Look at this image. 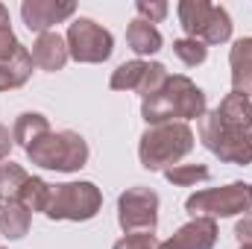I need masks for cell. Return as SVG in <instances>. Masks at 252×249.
<instances>
[{
  "instance_id": "obj_1",
  "label": "cell",
  "mask_w": 252,
  "mask_h": 249,
  "mask_svg": "<svg viewBox=\"0 0 252 249\" xmlns=\"http://www.w3.org/2000/svg\"><path fill=\"white\" fill-rule=\"evenodd\" d=\"M199 141L226 164H252V100L226 94L214 112L199 118Z\"/></svg>"
},
{
  "instance_id": "obj_2",
  "label": "cell",
  "mask_w": 252,
  "mask_h": 249,
  "mask_svg": "<svg viewBox=\"0 0 252 249\" xmlns=\"http://www.w3.org/2000/svg\"><path fill=\"white\" fill-rule=\"evenodd\" d=\"M141 115L150 126L173 124V121L185 124V121L205 115V94L196 82L176 73V76H167V82L153 97L141 100Z\"/></svg>"
},
{
  "instance_id": "obj_3",
  "label": "cell",
  "mask_w": 252,
  "mask_h": 249,
  "mask_svg": "<svg viewBox=\"0 0 252 249\" xmlns=\"http://www.w3.org/2000/svg\"><path fill=\"white\" fill-rule=\"evenodd\" d=\"M193 129L188 124H156L147 126V132L141 135L138 158L147 170H170L193 150Z\"/></svg>"
},
{
  "instance_id": "obj_4",
  "label": "cell",
  "mask_w": 252,
  "mask_h": 249,
  "mask_svg": "<svg viewBox=\"0 0 252 249\" xmlns=\"http://www.w3.org/2000/svg\"><path fill=\"white\" fill-rule=\"evenodd\" d=\"M27 158L44 170H56V173H73L79 167H85L88 161V144L79 132H47L44 138H38L32 147H27Z\"/></svg>"
},
{
  "instance_id": "obj_5",
  "label": "cell",
  "mask_w": 252,
  "mask_h": 249,
  "mask_svg": "<svg viewBox=\"0 0 252 249\" xmlns=\"http://www.w3.org/2000/svg\"><path fill=\"white\" fill-rule=\"evenodd\" d=\"M179 24L188 32V38H196L202 44H223L232 38V18L223 6L208 0H182L176 6Z\"/></svg>"
},
{
  "instance_id": "obj_6",
  "label": "cell",
  "mask_w": 252,
  "mask_h": 249,
  "mask_svg": "<svg viewBox=\"0 0 252 249\" xmlns=\"http://www.w3.org/2000/svg\"><path fill=\"white\" fill-rule=\"evenodd\" d=\"M185 211L190 217H235L252 211V182H232L223 187L196 190L185 199Z\"/></svg>"
},
{
  "instance_id": "obj_7",
  "label": "cell",
  "mask_w": 252,
  "mask_h": 249,
  "mask_svg": "<svg viewBox=\"0 0 252 249\" xmlns=\"http://www.w3.org/2000/svg\"><path fill=\"white\" fill-rule=\"evenodd\" d=\"M103 208V193L94 182H64L50 187V202H47V217L50 220H70V223H85L97 217Z\"/></svg>"
},
{
  "instance_id": "obj_8",
  "label": "cell",
  "mask_w": 252,
  "mask_h": 249,
  "mask_svg": "<svg viewBox=\"0 0 252 249\" xmlns=\"http://www.w3.org/2000/svg\"><path fill=\"white\" fill-rule=\"evenodd\" d=\"M64 41H67L70 59H76V62H82V64L106 62V59L112 56V50H115L112 32H109L106 27H100L97 21H91V18H76V21L67 27Z\"/></svg>"
},
{
  "instance_id": "obj_9",
  "label": "cell",
  "mask_w": 252,
  "mask_h": 249,
  "mask_svg": "<svg viewBox=\"0 0 252 249\" xmlns=\"http://www.w3.org/2000/svg\"><path fill=\"white\" fill-rule=\"evenodd\" d=\"M118 223L124 232H156L158 193L150 187H129L118 196Z\"/></svg>"
},
{
  "instance_id": "obj_10",
  "label": "cell",
  "mask_w": 252,
  "mask_h": 249,
  "mask_svg": "<svg viewBox=\"0 0 252 249\" xmlns=\"http://www.w3.org/2000/svg\"><path fill=\"white\" fill-rule=\"evenodd\" d=\"M76 12L73 0H24L21 3V18L30 32H50V27L67 21Z\"/></svg>"
},
{
  "instance_id": "obj_11",
  "label": "cell",
  "mask_w": 252,
  "mask_h": 249,
  "mask_svg": "<svg viewBox=\"0 0 252 249\" xmlns=\"http://www.w3.org/2000/svg\"><path fill=\"white\" fill-rule=\"evenodd\" d=\"M217 244V223L208 217H193L173 238H167L158 249H211Z\"/></svg>"
},
{
  "instance_id": "obj_12",
  "label": "cell",
  "mask_w": 252,
  "mask_h": 249,
  "mask_svg": "<svg viewBox=\"0 0 252 249\" xmlns=\"http://www.w3.org/2000/svg\"><path fill=\"white\" fill-rule=\"evenodd\" d=\"M67 59H70L67 41L59 32H41L32 41V62H35V67H41L47 73H56V70H62L67 64Z\"/></svg>"
},
{
  "instance_id": "obj_13",
  "label": "cell",
  "mask_w": 252,
  "mask_h": 249,
  "mask_svg": "<svg viewBox=\"0 0 252 249\" xmlns=\"http://www.w3.org/2000/svg\"><path fill=\"white\" fill-rule=\"evenodd\" d=\"M229 64H232V91L252 97V38L235 41L229 53Z\"/></svg>"
},
{
  "instance_id": "obj_14",
  "label": "cell",
  "mask_w": 252,
  "mask_h": 249,
  "mask_svg": "<svg viewBox=\"0 0 252 249\" xmlns=\"http://www.w3.org/2000/svg\"><path fill=\"white\" fill-rule=\"evenodd\" d=\"M32 53L21 44L15 50L12 59L0 62V91H9V88H21L30 76H32Z\"/></svg>"
},
{
  "instance_id": "obj_15",
  "label": "cell",
  "mask_w": 252,
  "mask_h": 249,
  "mask_svg": "<svg viewBox=\"0 0 252 249\" xmlns=\"http://www.w3.org/2000/svg\"><path fill=\"white\" fill-rule=\"evenodd\" d=\"M126 41H129V47L138 56H150V53H158L161 50V32L150 21H144V18H135L126 27Z\"/></svg>"
},
{
  "instance_id": "obj_16",
  "label": "cell",
  "mask_w": 252,
  "mask_h": 249,
  "mask_svg": "<svg viewBox=\"0 0 252 249\" xmlns=\"http://www.w3.org/2000/svg\"><path fill=\"white\" fill-rule=\"evenodd\" d=\"M47 132H53V129L47 124V118L38 115V112H24V115H18V121L12 126V138H15V144H21L24 150L32 147V144H35L38 138H44Z\"/></svg>"
},
{
  "instance_id": "obj_17",
  "label": "cell",
  "mask_w": 252,
  "mask_h": 249,
  "mask_svg": "<svg viewBox=\"0 0 252 249\" xmlns=\"http://www.w3.org/2000/svg\"><path fill=\"white\" fill-rule=\"evenodd\" d=\"M32 214L21 202H0V235L9 241H18L30 232Z\"/></svg>"
},
{
  "instance_id": "obj_18",
  "label": "cell",
  "mask_w": 252,
  "mask_h": 249,
  "mask_svg": "<svg viewBox=\"0 0 252 249\" xmlns=\"http://www.w3.org/2000/svg\"><path fill=\"white\" fill-rule=\"evenodd\" d=\"M30 173L21 164H0V202H18L21 187L27 185Z\"/></svg>"
},
{
  "instance_id": "obj_19",
  "label": "cell",
  "mask_w": 252,
  "mask_h": 249,
  "mask_svg": "<svg viewBox=\"0 0 252 249\" xmlns=\"http://www.w3.org/2000/svg\"><path fill=\"white\" fill-rule=\"evenodd\" d=\"M50 187L44 179H38V176H30L27 179V185L21 187V196H18V202L32 214V211H47V202H50Z\"/></svg>"
},
{
  "instance_id": "obj_20",
  "label": "cell",
  "mask_w": 252,
  "mask_h": 249,
  "mask_svg": "<svg viewBox=\"0 0 252 249\" xmlns=\"http://www.w3.org/2000/svg\"><path fill=\"white\" fill-rule=\"evenodd\" d=\"M147 64L150 62H141V59H132V62H124L109 79V85L115 91H138L144 73H147Z\"/></svg>"
},
{
  "instance_id": "obj_21",
  "label": "cell",
  "mask_w": 252,
  "mask_h": 249,
  "mask_svg": "<svg viewBox=\"0 0 252 249\" xmlns=\"http://www.w3.org/2000/svg\"><path fill=\"white\" fill-rule=\"evenodd\" d=\"M211 176V170L205 164H176L170 170H164V179L176 187H188V185H196V182H205Z\"/></svg>"
},
{
  "instance_id": "obj_22",
  "label": "cell",
  "mask_w": 252,
  "mask_h": 249,
  "mask_svg": "<svg viewBox=\"0 0 252 249\" xmlns=\"http://www.w3.org/2000/svg\"><path fill=\"white\" fill-rule=\"evenodd\" d=\"M173 53L188 64V67H196V64L205 62L208 47L202 41H196V38H179V41H173Z\"/></svg>"
},
{
  "instance_id": "obj_23",
  "label": "cell",
  "mask_w": 252,
  "mask_h": 249,
  "mask_svg": "<svg viewBox=\"0 0 252 249\" xmlns=\"http://www.w3.org/2000/svg\"><path fill=\"white\" fill-rule=\"evenodd\" d=\"M167 67L161 62H150L147 64V73H144V79H141V85H138V94H141V100H147V97H153L164 82H167Z\"/></svg>"
},
{
  "instance_id": "obj_24",
  "label": "cell",
  "mask_w": 252,
  "mask_h": 249,
  "mask_svg": "<svg viewBox=\"0 0 252 249\" xmlns=\"http://www.w3.org/2000/svg\"><path fill=\"white\" fill-rule=\"evenodd\" d=\"M112 249H158V238L153 232H132L124 235Z\"/></svg>"
},
{
  "instance_id": "obj_25",
  "label": "cell",
  "mask_w": 252,
  "mask_h": 249,
  "mask_svg": "<svg viewBox=\"0 0 252 249\" xmlns=\"http://www.w3.org/2000/svg\"><path fill=\"white\" fill-rule=\"evenodd\" d=\"M135 9H138V15H141L144 21H150V24L164 21V18H167V12H170V6H167L164 0H138V3H135Z\"/></svg>"
},
{
  "instance_id": "obj_26",
  "label": "cell",
  "mask_w": 252,
  "mask_h": 249,
  "mask_svg": "<svg viewBox=\"0 0 252 249\" xmlns=\"http://www.w3.org/2000/svg\"><path fill=\"white\" fill-rule=\"evenodd\" d=\"M18 47H21V41L15 38V32H12V24H0V62L12 59Z\"/></svg>"
},
{
  "instance_id": "obj_27",
  "label": "cell",
  "mask_w": 252,
  "mask_h": 249,
  "mask_svg": "<svg viewBox=\"0 0 252 249\" xmlns=\"http://www.w3.org/2000/svg\"><path fill=\"white\" fill-rule=\"evenodd\" d=\"M235 238H238L241 247H244V244H252V217L250 214H244V220H238V226H235Z\"/></svg>"
},
{
  "instance_id": "obj_28",
  "label": "cell",
  "mask_w": 252,
  "mask_h": 249,
  "mask_svg": "<svg viewBox=\"0 0 252 249\" xmlns=\"http://www.w3.org/2000/svg\"><path fill=\"white\" fill-rule=\"evenodd\" d=\"M12 144H15V138H12V132L6 129V126L0 124V164L9 158V150H12Z\"/></svg>"
},
{
  "instance_id": "obj_29",
  "label": "cell",
  "mask_w": 252,
  "mask_h": 249,
  "mask_svg": "<svg viewBox=\"0 0 252 249\" xmlns=\"http://www.w3.org/2000/svg\"><path fill=\"white\" fill-rule=\"evenodd\" d=\"M0 24H9V9L0 3Z\"/></svg>"
},
{
  "instance_id": "obj_30",
  "label": "cell",
  "mask_w": 252,
  "mask_h": 249,
  "mask_svg": "<svg viewBox=\"0 0 252 249\" xmlns=\"http://www.w3.org/2000/svg\"><path fill=\"white\" fill-rule=\"evenodd\" d=\"M241 249H252V244H244V247H241Z\"/></svg>"
},
{
  "instance_id": "obj_31",
  "label": "cell",
  "mask_w": 252,
  "mask_h": 249,
  "mask_svg": "<svg viewBox=\"0 0 252 249\" xmlns=\"http://www.w3.org/2000/svg\"><path fill=\"white\" fill-rule=\"evenodd\" d=\"M0 249H3V247H0Z\"/></svg>"
}]
</instances>
